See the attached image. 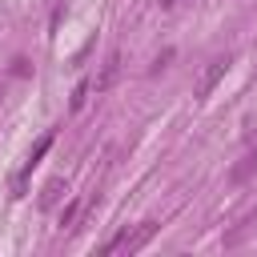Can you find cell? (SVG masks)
Here are the masks:
<instances>
[{
    "instance_id": "obj_1",
    "label": "cell",
    "mask_w": 257,
    "mask_h": 257,
    "mask_svg": "<svg viewBox=\"0 0 257 257\" xmlns=\"http://www.w3.org/2000/svg\"><path fill=\"white\" fill-rule=\"evenodd\" d=\"M229 64H233V52H225V56H213V60H209V68H205V72H201V80H197V96H201V100H205V96L225 80Z\"/></svg>"
},
{
    "instance_id": "obj_2",
    "label": "cell",
    "mask_w": 257,
    "mask_h": 257,
    "mask_svg": "<svg viewBox=\"0 0 257 257\" xmlns=\"http://www.w3.org/2000/svg\"><path fill=\"white\" fill-rule=\"evenodd\" d=\"M116 76H120V52L112 48V52L104 56V64H100V72H96V80H92V88H96V92H108V88L116 84Z\"/></svg>"
},
{
    "instance_id": "obj_3",
    "label": "cell",
    "mask_w": 257,
    "mask_h": 257,
    "mask_svg": "<svg viewBox=\"0 0 257 257\" xmlns=\"http://www.w3.org/2000/svg\"><path fill=\"white\" fill-rule=\"evenodd\" d=\"M153 233H157V221H141L133 233L124 229V241H120V249H124V253H141V249L153 241Z\"/></svg>"
},
{
    "instance_id": "obj_4",
    "label": "cell",
    "mask_w": 257,
    "mask_h": 257,
    "mask_svg": "<svg viewBox=\"0 0 257 257\" xmlns=\"http://www.w3.org/2000/svg\"><path fill=\"white\" fill-rule=\"evenodd\" d=\"M64 193H68V181H64V177H52V181H44V189H40V209H56Z\"/></svg>"
},
{
    "instance_id": "obj_5",
    "label": "cell",
    "mask_w": 257,
    "mask_h": 257,
    "mask_svg": "<svg viewBox=\"0 0 257 257\" xmlns=\"http://www.w3.org/2000/svg\"><path fill=\"white\" fill-rule=\"evenodd\" d=\"M253 173H257V149H249V153H245V157L229 169V185H245Z\"/></svg>"
},
{
    "instance_id": "obj_6",
    "label": "cell",
    "mask_w": 257,
    "mask_h": 257,
    "mask_svg": "<svg viewBox=\"0 0 257 257\" xmlns=\"http://www.w3.org/2000/svg\"><path fill=\"white\" fill-rule=\"evenodd\" d=\"M253 229H257V213H249V217H245V221H241L233 233H225V245H241V241H245Z\"/></svg>"
},
{
    "instance_id": "obj_7",
    "label": "cell",
    "mask_w": 257,
    "mask_h": 257,
    "mask_svg": "<svg viewBox=\"0 0 257 257\" xmlns=\"http://www.w3.org/2000/svg\"><path fill=\"white\" fill-rule=\"evenodd\" d=\"M48 145H52V133H44V137H40V141H36V149H32V153H28V165H32V169H36V165H40V157H44V153H48Z\"/></svg>"
},
{
    "instance_id": "obj_8",
    "label": "cell",
    "mask_w": 257,
    "mask_h": 257,
    "mask_svg": "<svg viewBox=\"0 0 257 257\" xmlns=\"http://www.w3.org/2000/svg\"><path fill=\"white\" fill-rule=\"evenodd\" d=\"M88 88H92L88 80H80V84L72 88V112H80V108H84V100H88Z\"/></svg>"
},
{
    "instance_id": "obj_9",
    "label": "cell",
    "mask_w": 257,
    "mask_h": 257,
    "mask_svg": "<svg viewBox=\"0 0 257 257\" xmlns=\"http://www.w3.org/2000/svg\"><path fill=\"white\" fill-rule=\"evenodd\" d=\"M76 217H80V201H68V205H64V209H60V225H64V229H68V225H72V221H76Z\"/></svg>"
},
{
    "instance_id": "obj_10",
    "label": "cell",
    "mask_w": 257,
    "mask_h": 257,
    "mask_svg": "<svg viewBox=\"0 0 257 257\" xmlns=\"http://www.w3.org/2000/svg\"><path fill=\"white\" fill-rule=\"evenodd\" d=\"M169 60H173V48H165V52L153 60V68H149V72H153V76H157V72H165V68H169Z\"/></svg>"
},
{
    "instance_id": "obj_11",
    "label": "cell",
    "mask_w": 257,
    "mask_h": 257,
    "mask_svg": "<svg viewBox=\"0 0 257 257\" xmlns=\"http://www.w3.org/2000/svg\"><path fill=\"white\" fill-rule=\"evenodd\" d=\"M12 76H28V60H12Z\"/></svg>"
},
{
    "instance_id": "obj_12",
    "label": "cell",
    "mask_w": 257,
    "mask_h": 257,
    "mask_svg": "<svg viewBox=\"0 0 257 257\" xmlns=\"http://www.w3.org/2000/svg\"><path fill=\"white\" fill-rule=\"evenodd\" d=\"M177 4H185V0H161V8H177Z\"/></svg>"
}]
</instances>
